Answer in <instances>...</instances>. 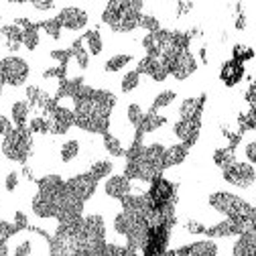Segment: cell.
Here are the masks:
<instances>
[{
	"label": "cell",
	"mask_w": 256,
	"mask_h": 256,
	"mask_svg": "<svg viewBox=\"0 0 256 256\" xmlns=\"http://www.w3.org/2000/svg\"><path fill=\"white\" fill-rule=\"evenodd\" d=\"M104 148H106V152H108L112 158L126 156V148L122 146L120 138H118V136H114V134H110V132H106V134H104Z\"/></svg>",
	"instance_id": "cell-26"
},
{
	"label": "cell",
	"mask_w": 256,
	"mask_h": 256,
	"mask_svg": "<svg viewBox=\"0 0 256 256\" xmlns=\"http://www.w3.org/2000/svg\"><path fill=\"white\" fill-rule=\"evenodd\" d=\"M244 158H246V163H250L252 167L256 165V138H252L244 144Z\"/></svg>",
	"instance_id": "cell-37"
},
{
	"label": "cell",
	"mask_w": 256,
	"mask_h": 256,
	"mask_svg": "<svg viewBox=\"0 0 256 256\" xmlns=\"http://www.w3.org/2000/svg\"><path fill=\"white\" fill-rule=\"evenodd\" d=\"M165 124V118L158 114V112H152V110H148L146 114H144V118H142V124H140V128H138V132H142V134H148V132H154V130H158Z\"/></svg>",
	"instance_id": "cell-22"
},
{
	"label": "cell",
	"mask_w": 256,
	"mask_h": 256,
	"mask_svg": "<svg viewBox=\"0 0 256 256\" xmlns=\"http://www.w3.org/2000/svg\"><path fill=\"white\" fill-rule=\"evenodd\" d=\"M114 171V163L110 161V158H98V161H94L92 167H90V175L96 179V181H100V179H108Z\"/></svg>",
	"instance_id": "cell-21"
},
{
	"label": "cell",
	"mask_w": 256,
	"mask_h": 256,
	"mask_svg": "<svg viewBox=\"0 0 256 256\" xmlns=\"http://www.w3.org/2000/svg\"><path fill=\"white\" fill-rule=\"evenodd\" d=\"M204 104V96L202 98H185L179 106V120H191V118H200Z\"/></svg>",
	"instance_id": "cell-18"
},
{
	"label": "cell",
	"mask_w": 256,
	"mask_h": 256,
	"mask_svg": "<svg viewBox=\"0 0 256 256\" xmlns=\"http://www.w3.org/2000/svg\"><path fill=\"white\" fill-rule=\"evenodd\" d=\"M96 187H98V181H96L90 173H82V175H76L70 181H66L68 194L82 204H86L96 194Z\"/></svg>",
	"instance_id": "cell-6"
},
{
	"label": "cell",
	"mask_w": 256,
	"mask_h": 256,
	"mask_svg": "<svg viewBox=\"0 0 256 256\" xmlns=\"http://www.w3.org/2000/svg\"><path fill=\"white\" fill-rule=\"evenodd\" d=\"M236 158H234V150L230 146H224V148H218L214 152V163L220 167V169H226L230 163H234Z\"/></svg>",
	"instance_id": "cell-29"
},
{
	"label": "cell",
	"mask_w": 256,
	"mask_h": 256,
	"mask_svg": "<svg viewBox=\"0 0 256 256\" xmlns=\"http://www.w3.org/2000/svg\"><path fill=\"white\" fill-rule=\"evenodd\" d=\"M187 150L189 146L179 142V144H171L165 148V158H163V169H169V167H175V165H181L187 156Z\"/></svg>",
	"instance_id": "cell-17"
},
{
	"label": "cell",
	"mask_w": 256,
	"mask_h": 256,
	"mask_svg": "<svg viewBox=\"0 0 256 256\" xmlns=\"http://www.w3.org/2000/svg\"><path fill=\"white\" fill-rule=\"evenodd\" d=\"M132 191V183L128 177L124 175H110L106 181H104V194L112 200H124L126 196H130Z\"/></svg>",
	"instance_id": "cell-11"
},
{
	"label": "cell",
	"mask_w": 256,
	"mask_h": 256,
	"mask_svg": "<svg viewBox=\"0 0 256 256\" xmlns=\"http://www.w3.org/2000/svg\"><path fill=\"white\" fill-rule=\"evenodd\" d=\"M49 57H51L53 61H57L61 68H66L68 63L72 61V49H53V51L49 53Z\"/></svg>",
	"instance_id": "cell-35"
},
{
	"label": "cell",
	"mask_w": 256,
	"mask_h": 256,
	"mask_svg": "<svg viewBox=\"0 0 256 256\" xmlns=\"http://www.w3.org/2000/svg\"><path fill=\"white\" fill-rule=\"evenodd\" d=\"M138 86H140V74H138L136 70L126 72V74L122 76V80H120V90H122V94H130V92H134Z\"/></svg>",
	"instance_id": "cell-28"
},
{
	"label": "cell",
	"mask_w": 256,
	"mask_h": 256,
	"mask_svg": "<svg viewBox=\"0 0 256 256\" xmlns=\"http://www.w3.org/2000/svg\"><path fill=\"white\" fill-rule=\"evenodd\" d=\"M14 130V124L10 118H6L4 114H0V136H6L8 132Z\"/></svg>",
	"instance_id": "cell-39"
},
{
	"label": "cell",
	"mask_w": 256,
	"mask_h": 256,
	"mask_svg": "<svg viewBox=\"0 0 256 256\" xmlns=\"http://www.w3.org/2000/svg\"><path fill=\"white\" fill-rule=\"evenodd\" d=\"M200 118H191V120H179L173 126V134L187 146H191L196 142L198 134H200Z\"/></svg>",
	"instance_id": "cell-12"
},
{
	"label": "cell",
	"mask_w": 256,
	"mask_h": 256,
	"mask_svg": "<svg viewBox=\"0 0 256 256\" xmlns=\"http://www.w3.org/2000/svg\"><path fill=\"white\" fill-rule=\"evenodd\" d=\"M254 208H256V196H254Z\"/></svg>",
	"instance_id": "cell-45"
},
{
	"label": "cell",
	"mask_w": 256,
	"mask_h": 256,
	"mask_svg": "<svg viewBox=\"0 0 256 256\" xmlns=\"http://www.w3.org/2000/svg\"><path fill=\"white\" fill-rule=\"evenodd\" d=\"M10 250H8V240H0V256H8Z\"/></svg>",
	"instance_id": "cell-43"
},
{
	"label": "cell",
	"mask_w": 256,
	"mask_h": 256,
	"mask_svg": "<svg viewBox=\"0 0 256 256\" xmlns=\"http://www.w3.org/2000/svg\"><path fill=\"white\" fill-rule=\"evenodd\" d=\"M126 118H128V122H130V126L138 130L140 124H142V118H144V110L138 104H130L126 108Z\"/></svg>",
	"instance_id": "cell-30"
},
{
	"label": "cell",
	"mask_w": 256,
	"mask_h": 256,
	"mask_svg": "<svg viewBox=\"0 0 256 256\" xmlns=\"http://www.w3.org/2000/svg\"><path fill=\"white\" fill-rule=\"evenodd\" d=\"M70 49H72V59L78 66V70H88V66H90V53L84 47V43L82 41H74V45Z\"/></svg>",
	"instance_id": "cell-24"
},
{
	"label": "cell",
	"mask_w": 256,
	"mask_h": 256,
	"mask_svg": "<svg viewBox=\"0 0 256 256\" xmlns=\"http://www.w3.org/2000/svg\"><path fill=\"white\" fill-rule=\"evenodd\" d=\"M30 252H33V240L30 238H20L12 248V256H30Z\"/></svg>",
	"instance_id": "cell-34"
},
{
	"label": "cell",
	"mask_w": 256,
	"mask_h": 256,
	"mask_svg": "<svg viewBox=\"0 0 256 256\" xmlns=\"http://www.w3.org/2000/svg\"><path fill=\"white\" fill-rule=\"evenodd\" d=\"M18 234V230L14 228V224L12 222H4V220H0V240H8L10 236Z\"/></svg>",
	"instance_id": "cell-36"
},
{
	"label": "cell",
	"mask_w": 256,
	"mask_h": 256,
	"mask_svg": "<svg viewBox=\"0 0 256 256\" xmlns=\"http://www.w3.org/2000/svg\"><path fill=\"white\" fill-rule=\"evenodd\" d=\"M244 76V66L242 61L238 59H232V61H226L222 66V72H220V80L226 84V86H236Z\"/></svg>",
	"instance_id": "cell-15"
},
{
	"label": "cell",
	"mask_w": 256,
	"mask_h": 256,
	"mask_svg": "<svg viewBox=\"0 0 256 256\" xmlns=\"http://www.w3.org/2000/svg\"><path fill=\"white\" fill-rule=\"evenodd\" d=\"M169 66H171V76L177 80V82H183L187 80L189 76H194L196 70H198V61H196V55L191 53L189 49L181 51L179 55H175L171 61H169Z\"/></svg>",
	"instance_id": "cell-8"
},
{
	"label": "cell",
	"mask_w": 256,
	"mask_h": 256,
	"mask_svg": "<svg viewBox=\"0 0 256 256\" xmlns=\"http://www.w3.org/2000/svg\"><path fill=\"white\" fill-rule=\"evenodd\" d=\"M22 47L28 51H35L39 47V26L37 24L28 22L22 28Z\"/></svg>",
	"instance_id": "cell-25"
},
{
	"label": "cell",
	"mask_w": 256,
	"mask_h": 256,
	"mask_svg": "<svg viewBox=\"0 0 256 256\" xmlns=\"http://www.w3.org/2000/svg\"><path fill=\"white\" fill-rule=\"evenodd\" d=\"M30 210H33V214L41 220L57 218V200L47 198V196H43L37 191V196L33 198V202H30Z\"/></svg>",
	"instance_id": "cell-13"
},
{
	"label": "cell",
	"mask_w": 256,
	"mask_h": 256,
	"mask_svg": "<svg viewBox=\"0 0 256 256\" xmlns=\"http://www.w3.org/2000/svg\"><path fill=\"white\" fill-rule=\"evenodd\" d=\"M59 22L63 28H68V30H84L88 26V12L84 8H78V6H66V8H61L59 14H57Z\"/></svg>",
	"instance_id": "cell-9"
},
{
	"label": "cell",
	"mask_w": 256,
	"mask_h": 256,
	"mask_svg": "<svg viewBox=\"0 0 256 256\" xmlns=\"http://www.w3.org/2000/svg\"><path fill=\"white\" fill-rule=\"evenodd\" d=\"M28 130L30 134H47L49 132V120L45 116H35L28 120Z\"/></svg>",
	"instance_id": "cell-31"
},
{
	"label": "cell",
	"mask_w": 256,
	"mask_h": 256,
	"mask_svg": "<svg viewBox=\"0 0 256 256\" xmlns=\"http://www.w3.org/2000/svg\"><path fill=\"white\" fill-rule=\"evenodd\" d=\"M0 74H2V80H4L6 86L18 88V86H22L28 80L30 68H28V63L22 57L8 55V57L0 59Z\"/></svg>",
	"instance_id": "cell-4"
},
{
	"label": "cell",
	"mask_w": 256,
	"mask_h": 256,
	"mask_svg": "<svg viewBox=\"0 0 256 256\" xmlns=\"http://www.w3.org/2000/svg\"><path fill=\"white\" fill-rule=\"evenodd\" d=\"M45 118L49 120V132L53 134H66L72 126H76V116L74 110L66 108V106H53Z\"/></svg>",
	"instance_id": "cell-7"
},
{
	"label": "cell",
	"mask_w": 256,
	"mask_h": 256,
	"mask_svg": "<svg viewBox=\"0 0 256 256\" xmlns=\"http://www.w3.org/2000/svg\"><path fill=\"white\" fill-rule=\"evenodd\" d=\"M222 177L238 189H250L256 183V169L246 161H234L226 169H222Z\"/></svg>",
	"instance_id": "cell-5"
},
{
	"label": "cell",
	"mask_w": 256,
	"mask_h": 256,
	"mask_svg": "<svg viewBox=\"0 0 256 256\" xmlns=\"http://www.w3.org/2000/svg\"><path fill=\"white\" fill-rule=\"evenodd\" d=\"M138 26L146 30V35H148V33H156V30H161V22H158V18L152 16V14H142Z\"/></svg>",
	"instance_id": "cell-33"
},
{
	"label": "cell",
	"mask_w": 256,
	"mask_h": 256,
	"mask_svg": "<svg viewBox=\"0 0 256 256\" xmlns=\"http://www.w3.org/2000/svg\"><path fill=\"white\" fill-rule=\"evenodd\" d=\"M2 154L12 163H26L30 154V146H33V134L28 128H14L2 138Z\"/></svg>",
	"instance_id": "cell-3"
},
{
	"label": "cell",
	"mask_w": 256,
	"mask_h": 256,
	"mask_svg": "<svg viewBox=\"0 0 256 256\" xmlns=\"http://www.w3.org/2000/svg\"><path fill=\"white\" fill-rule=\"evenodd\" d=\"M30 106L26 100H18L10 106V120L14 124V128H26L28 126V118H30Z\"/></svg>",
	"instance_id": "cell-16"
},
{
	"label": "cell",
	"mask_w": 256,
	"mask_h": 256,
	"mask_svg": "<svg viewBox=\"0 0 256 256\" xmlns=\"http://www.w3.org/2000/svg\"><path fill=\"white\" fill-rule=\"evenodd\" d=\"M30 8H35V10H53L57 8L55 2H30Z\"/></svg>",
	"instance_id": "cell-42"
},
{
	"label": "cell",
	"mask_w": 256,
	"mask_h": 256,
	"mask_svg": "<svg viewBox=\"0 0 256 256\" xmlns=\"http://www.w3.org/2000/svg\"><path fill=\"white\" fill-rule=\"evenodd\" d=\"M150 202L156 206H165V204H173L175 202V185L171 181H167L165 177H156L150 183V191H148Z\"/></svg>",
	"instance_id": "cell-10"
},
{
	"label": "cell",
	"mask_w": 256,
	"mask_h": 256,
	"mask_svg": "<svg viewBox=\"0 0 256 256\" xmlns=\"http://www.w3.org/2000/svg\"><path fill=\"white\" fill-rule=\"evenodd\" d=\"M80 150H82V142L78 138H70L61 144L59 148V158H61V163H72L76 161V158L80 156Z\"/></svg>",
	"instance_id": "cell-20"
},
{
	"label": "cell",
	"mask_w": 256,
	"mask_h": 256,
	"mask_svg": "<svg viewBox=\"0 0 256 256\" xmlns=\"http://www.w3.org/2000/svg\"><path fill=\"white\" fill-rule=\"evenodd\" d=\"M177 100V92H173V90H165V92H158L156 94V98L152 100V112H158V110H165V108H169L173 102Z\"/></svg>",
	"instance_id": "cell-27"
},
{
	"label": "cell",
	"mask_w": 256,
	"mask_h": 256,
	"mask_svg": "<svg viewBox=\"0 0 256 256\" xmlns=\"http://www.w3.org/2000/svg\"><path fill=\"white\" fill-rule=\"evenodd\" d=\"M0 37L4 41V47L10 51V53H16L22 45V26L16 24V22H10V24H4L0 28Z\"/></svg>",
	"instance_id": "cell-14"
},
{
	"label": "cell",
	"mask_w": 256,
	"mask_h": 256,
	"mask_svg": "<svg viewBox=\"0 0 256 256\" xmlns=\"http://www.w3.org/2000/svg\"><path fill=\"white\" fill-rule=\"evenodd\" d=\"M132 63V55L130 53H118V55H112L106 63H104V72L106 74H116V72H122L126 66Z\"/></svg>",
	"instance_id": "cell-23"
},
{
	"label": "cell",
	"mask_w": 256,
	"mask_h": 256,
	"mask_svg": "<svg viewBox=\"0 0 256 256\" xmlns=\"http://www.w3.org/2000/svg\"><path fill=\"white\" fill-rule=\"evenodd\" d=\"M142 2L124 0V2H108L102 12V22L108 24L114 33H130L138 28L142 16Z\"/></svg>",
	"instance_id": "cell-1"
},
{
	"label": "cell",
	"mask_w": 256,
	"mask_h": 256,
	"mask_svg": "<svg viewBox=\"0 0 256 256\" xmlns=\"http://www.w3.org/2000/svg\"><path fill=\"white\" fill-rule=\"evenodd\" d=\"M16 187H18V173H16V171L6 173V179H4V189H6V191H14Z\"/></svg>",
	"instance_id": "cell-40"
},
{
	"label": "cell",
	"mask_w": 256,
	"mask_h": 256,
	"mask_svg": "<svg viewBox=\"0 0 256 256\" xmlns=\"http://www.w3.org/2000/svg\"><path fill=\"white\" fill-rule=\"evenodd\" d=\"M82 43H84V47L88 49L90 55H100L102 49H104L102 35H100V30H96V28L88 30V33L84 35V39H82Z\"/></svg>",
	"instance_id": "cell-19"
},
{
	"label": "cell",
	"mask_w": 256,
	"mask_h": 256,
	"mask_svg": "<svg viewBox=\"0 0 256 256\" xmlns=\"http://www.w3.org/2000/svg\"><path fill=\"white\" fill-rule=\"evenodd\" d=\"M0 18H2V16H0Z\"/></svg>",
	"instance_id": "cell-46"
},
{
	"label": "cell",
	"mask_w": 256,
	"mask_h": 256,
	"mask_svg": "<svg viewBox=\"0 0 256 256\" xmlns=\"http://www.w3.org/2000/svg\"><path fill=\"white\" fill-rule=\"evenodd\" d=\"M41 26H43V30H45V33H47L51 39H59V37H61V33H63V26H61V22H59V18H57V16L43 20V22H41Z\"/></svg>",
	"instance_id": "cell-32"
},
{
	"label": "cell",
	"mask_w": 256,
	"mask_h": 256,
	"mask_svg": "<svg viewBox=\"0 0 256 256\" xmlns=\"http://www.w3.org/2000/svg\"><path fill=\"white\" fill-rule=\"evenodd\" d=\"M185 230L189 234H206V226L200 224V222H196V220H187L185 222Z\"/></svg>",
	"instance_id": "cell-38"
},
{
	"label": "cell",
	"mask_w": 256,
	"mask_h": 256,
	"mask_svg": "<svg viewBox=\"0 0 256 256\" xmlns=\"http://www.w3.org/2000/svg\"><path fill=\"white\" fill-rule=\"evenodd\" d=\"M12 224H14V228L20 232V230H24V228L28 226V220H26V216H24L22 212H14V220H12Z\"/></svg>",
	"instance_id": "cell-41"
},
{
	"label": "cell",
	"mask_w": 256,
	"mask_h": 256,
	"mask_svg": "<svg viewBox=\"0 0 256 256\" xmlns=\"http://www.w3.org/2000/svg\"><path fill=\"white\" fill-rule=\"evenodd\" d=\"M246 26V18H244V14H238V18H236V28L240 30V28H244Z\"/></svg>",
	"instance_id": "cell-44"
},
{
	"label": "cell",
	"mask_w": 256,
	"mask_h": 256,
	"mask_svg": "<svg viewBox=\"0 0 256 256\" xmlns=\"http://www.w3.org/2000/svg\"><path fill=\"white\" fill-rule=\"evenodd\" d=\"M210 208H214L218 214H222L228 220H244L254 214V206L246 200L230 194V191H216L210 196Z\"/></svg>",
	"instance_id": "cell-2"
}]
</instances>
